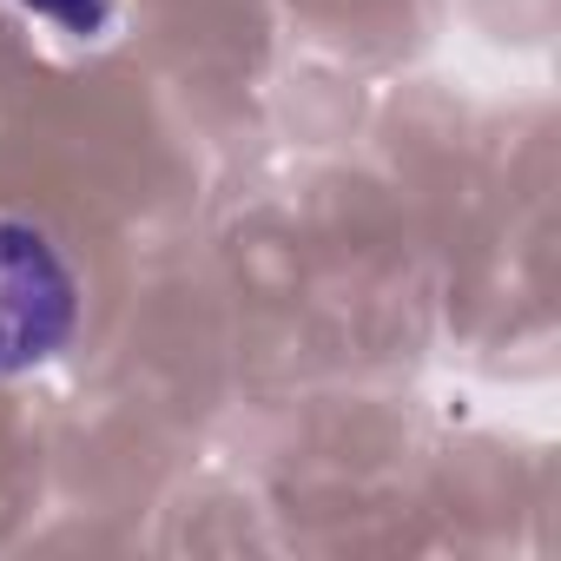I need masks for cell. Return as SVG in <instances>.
<instances>
[{"label": "cell", "mask_w": 561, "mask_h": 561, "mask_svg": "<svg viewBox=\"0 0 561 561\" xmlns=\"http://www.w3.org/2000/svg\"><path fill=\"white\" fill-rule=\"evenodd\" d=\"M80 271L27 218H0V383L47 370L80 331Z\"/></svg>", "instance_id": "cell-1"}, {"label": "cell", "mask_w": 561, "mask_h": 561, "mask_svg": "<svg viewBox=\"0 0 561 561\" xmlns=\"http://www.w3.org/2000/svg\"><path fill=\"white\" fill-rule=\"evenodd\" d=\"M14 8L41 27H54L60 41H100L119 21V0H14Z\"/></svg>", "instance_id": "cell-2"}]
</instances>
